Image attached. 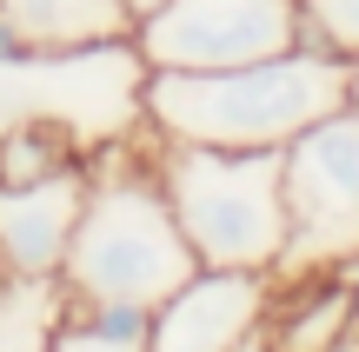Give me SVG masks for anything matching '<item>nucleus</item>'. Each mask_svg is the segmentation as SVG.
Wrapping results in <instances>:
<instances>
[{"label":"nucleus","instance_id":"6","mask_svg":"<svg viewBox=\"0 0 359 352\" xmlns=\"http://www.w3.org/2000/svg\"><path fill=\"white\" fill-rule=\"evenodd\" d=\"M147 73H226L299 47V0H160L133 27Z\"/></svg>","mask_w":359,"mask_h":352},{"label":"nucleus","instance_id":"4","mask_svg":"<svg viewBox=\"0 0 359 352\" xmlns=\"http://www.w3.org/2000/svg\"><path fill=\"white\" fill-rule=\"evenodd\" d=\"M60 127L80 153H100L114 140H133L147 127V60L127 40L53 53H7L0 60V127Z\"/></svg>","mask_w":359,"mask_h":352},{"label":"nucleus","instance_id":"7","mask_svg":"<svg viewBox=\"0 0 359 352\" xmlns=\"http://www.w3.org/2000/svg\"><path fill=\"white\" fill-rule=\"evenodd\" d=\"M273 273H246V266H200L173 300L154 306L147 352H240L266 326Z\"/></svg>","mask_w":359,"mask_h":352},{"label":"nucleus","instance_id":"11","mask_svg":"<svg viewBox=\"0 0 359 352\" xmlns=\"http://www.w3.org/2000/svg\"><path fill=\"white\" fill-rule=\"evenodd\" d=\"M67 319L60 279H27L0 266V352H47Z\"/></svg>","mask_w":359,"mask_h":352},{"label":"nucleus","instance_id":"8","mask_svg":"<svg viewBox=\"0 0 359 352\" xmlns=\"http://www.w3.org/2000/svg\"><path fill=\"white\" fill-rule=\"evenodd\" d=\"M87 167L53 173V180L34 186H0V266L27 279H60L67 239H74V220L87 206Z\"/></svg>","mask_w":359,"mask_h":352},{"label":"nucleus","instance_id":"9","mask_svg":"<svg viewBox=\"0 0 359 352\" xmlns=\"http://www.w3.org/2000/svg\"><path fill=\"white\" fill-rule=\"evenodd\" d=\"M359 326V293L353 273H306V279H273L266 300V346L273 352H333L339 332Z\"/></svg>","mask_w":359,"mask_h":352},{"label":"nucleus","instance_id":"1","mask_svg":"<svg viewBox=\"0 0 359 352\" xmlns=\"http://www.w3.org/2000/svg\"><path fill=\"white\" fill-rule=\"evenodd\" d=\"M87 206L60 260L67 306H147L154 313L200 273L154 167V127L87 153Z\"/></svg>","mask_w":359,"mask_h":352},{"label":"nucleus","instance_id":"5","mask_svg":"<svg viewBox=\"0 0 359 352\" xmlns=\"http://www.w3.org/2000/svg\"><path fill=\"white\" fill-rule=\"evenodd\" d=\"M286 253L273 279L339 273L359 260V100L280 146Z\"/></svg>","mask_w":359,"mask_h":352},{"label":"nucleus","instance_id":"16","mask_svg":"<svg viewBox=\"0 0 359 352\" xmlns=\"http://www.w3.org/2000/svg\"><path fill=\"white\" fill-rule=\"evenodd\" d=\"M333 352H359V326H353V332H339V339H333Z\"/></svg>","mask_w":359,"mask_h":352},{"label":"nucleus","instance_id":"18","mask_svg":"<svg viewBox=\"0 0 359 352\" xmlns=\"http://www.w3.org/2000/svg\"><path fill=\"white\" fill-rule=\"evenodd\" d=\"M353 100H359V73H353Z\"/></svg>","mask_w":359,"mask_h":352},{"label":"nucleus","instance_id":"3","mask_svg":"<svg viewBox=\"0 0 359 352\" xmlns=\"http://www.w3.org/2000/svg\"><path fill=\"white\" fill-rule=\"evenodd\" d=\"M154 167L200 266H246V273L280 266L286 253L280 153H226V146H187L154 133Z\"/></svg>","mask_w":359,"mask_h":352},{"label":"nucleus","instance_id":"13","mask_svg":"<svg viewBox=\"0 0 359 352\" xmlns=\"http://www.w3.org/2000/svg\"><path fill=\"white\" fill-rule=\"evenodd\" d=\"M147 306H67L47 352H147Z\"/></svg>","mask_w":359,"mask_h":352},{"label":"nucleus","instance_id":"2","mask_svg":"<svg viewBox=\"0 0 359 352\" xmlns=\"http://www.w3.org/2000/svg\"><path fill=\"white\" fill-rule=\"evenodd\" d=\"M353 73L359 60L326 47H293L226 73H147V127L187 146L280 153L313 120L353 106Z\"/></svg>","mask_w":359,"mask_h":352},{"label":"nucleus","instance_id":"17","mask_svg":"<svg viewBox=\"0 0 359 352\" xmlns=\"http://www.w3.org/2000/svg\"><path fill=\"white\" fill-rule=\"evenodd\" d=\"M346 273H353V293H359V260H353V266H346Z\"/></svg>","mask_w":359,"mask_h":352},{"label":"nucleus","instance_id":"12","mask_svg":"<svg viewBox=\"0 0 359 352\" xmlns=\"http://www.w3.org/2000/svg\"><path fill=\"white\" fill-rule=\"evenodd\" d=\"M74 167H87V153L60 127H40V120L0 127V186H34V180H53V173H74Z\"/></svg>","mask_w":359,"mask_h":352},{"label":"nucleus","instance_id":"14","mask_svg":"<svg viewBox=\"0 0 359 352\" xmlns=\"http://www.w3.org/2000/svg\"><path fill=\"white\" fill-rule=\"evenodd\" d=\"M299 47L359 60V0H299Z\"/></svg>","mask_w":359,"mask_h":352},{"label":"nucleus","instance_id":"10","mask_svg":"<svg viewBox=\"0 0 359 352\" xmlns=\"http://www.w3.org/2000/svg\"><path fill=\"white\" fill-rule=\"evenodd\" d=\"M127 34H133V13L120 0H0V60L7 53L127 40Z\"/></svg>","mask_w":359,"mask_h":352},{"label":"nucleus","instance_id":"15","mask_svg":"<svg viewBox=\"0 0 359 352\" xmlns=\"http://www.w3.org/2000/svg\"><path fill=\"white\" fill-rule=\"evenodd\" d=\"M120 7H127V13H133V27H140V13H154L160 0H120Z\"/></svg>","mask_w":359,"mask_h":352}]
</instances>
